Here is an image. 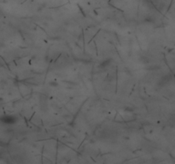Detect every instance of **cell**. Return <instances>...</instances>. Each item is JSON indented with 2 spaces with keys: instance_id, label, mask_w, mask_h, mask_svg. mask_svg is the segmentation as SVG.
Segmentation results:
<instances>
[{
  "instance_id": "obj_1",
  "label": "cell",
  "mask_w": 175,
  "mask_h": 164,
  "mask_svg": "<svg viewBox=\"0 0 175 164\" xmlns=\"http://www.w3.org/2000/svg\"><path fill=\"white\" fill-rule=\"evenodd\" d=\"M0 121L4 124H14L16 121V118L14 116H4L0 118Z\"/></svg>"
}]
</instances>
